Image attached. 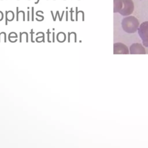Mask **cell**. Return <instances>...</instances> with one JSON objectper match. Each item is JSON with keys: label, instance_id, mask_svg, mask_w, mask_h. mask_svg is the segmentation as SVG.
Here are the masks:
<instances>
[{"label": "cell", "instance_id": "8992f818", "mask_svg": "<svg viewBox=\"0 0 148 148\" xmlns=\"http://www.w3.org/2000/svg\"><path fill=\"white\" fill-rule=\"evenodd\" d=\"M114 1V7H113V12L119 13L122 8L123 2L121 0H113Z\"/></svg>", "mask_w": 148, "mask_h": 148}, {"label": "cell", "instance_id": "52a82bcc", "mask_svg": "<svg viewBox=\"0 0 148 148\" xmlns=\"http://www.w3.org/2000/svg\"><path fill=\"white\" fill-rule=\"evenodd\" d=\"M14 13L12 11H6V25H7V21H12L14 18Z\"/></svg>", "mask_w": 148, "mask_h": 148}, {"label": "cell", "instance_id": "9a60e30c", "mask_svg": "<svg viewBox=\"0 0 148 148\" xmlns=\"http://www.w3.org/2000/svg\"><path fill=\"white\" fill-rule=\"evenodd\" d=\"M39 0H37L36 2H35V4H37V3L39 2Z\"/></svg>", "mask_w": 148, "mask_h": 148}, {"label": "cell", "instance_id": "5b68a950", "mask_svg": "<svg viewBox=\"0 0 148 148\" xmlns=\"http://www.w3.org/2000/svg\"><path fill=\"white\" fill-rule=\"evenodd\" d=\"M130 53L131 54H145L146 51L142 44L135 43L131 45L130 47Z\"/></svg>", "mask_w": 148, "mask_h": 148}, {"label": "cell", "instance_id": "8fae6325", "mask_svg": "<svg viewBox=\"0 0 148 148\" xmlns=\"http://www.w3.org/2000/svg\"><path fill=\"white\" fill-rule=\"evenodd\" d=\"M32 21H34V7H32Z\"/></svg>", "mask_w": 148, "mask_h": 148}, {"label": "cell", "instance_id": "277c9868", "mask_svg": "<svg viewBox=\"0 0 148 148\" xmlns=\"http://www.w3.org/2000/svg\"><path fill=\"white\" fill-rule=\"evenodd\" d=\"M114 54H128L130 53L128 47L123 43L117 42L113 45Z\"/></svg>", "mask_w": 148, "mask_h": 148}, {"label": "cell", "instance_id": "9c48e42d", "mask_svg": "<svg viewBox=\"0 0 148 148\" xmlns=\"http://www.w3.org/2000/svg\"><path fill=\"white\" fill-rule=\"evenodd\" d=\"M3 13H2L1 11H0V21L3 19Z\"/></svg>", "mask_w": 148, "mask_h": 148}, {"label": "cell", "instance_id": "7c38bea8", "mask_svg": "<svg viewBox=\"0 0 148 148\" xmlns=\"http://www.w3.org/2000/svg\"><path fill=\"white\" fill-rule=\"evenodd\" d=\"M71 20L73 21V19L72 18V8L71 9Z\"/></svg>", "mask_w": 148, "mask_h": 148}, {"label": "cell", "instance_id": "30bf717a", "mask_svg": "<svg viewBox=\"0 0 148 148\" xmlns=\"http://www.w3.org/2000/svg\"><path fill=\"white\" fill-rule=\"evenodd\" d=\"M16 10H17V21L18 20V7L16 8Z\"/></svg>", "mask_w": 148, "mask_h": 148}, {"label": "cell", "instance_id": "5bb4252c", "mask_svg": "<svg viewBox=\"0 0 148 148\" xmlns=\"http://www.w3.org/2000/svg\"><path fill=\"white\" fill-rule=\"evenodd\" d=\"M66 20L67 21V20H68V12L66 11Z\"/></svg>", "mask_w": 148, "mask_h": 148}, {"label": "cell", "instance_id": "ba28073f", "mask_svg": "<svg viewBox=\"0 0 148 148\" xmlns=\"http://www.w3.org/2000/svg\"><path fill=\"white\" fill-rule=\"evenodd\" d=\"M57 39L60 42H63L65 39V34L63 32H60L57 35Z\"/></svg>", "mask_w": 148, "mask_h": 148}, {"label": "cell", "instance_id": "3957f363", "mask_svg": "<svg viewBox=\"0 0 148 148\" xmlns=\"http://www.w3.org/2000/svg\"><path fill=\"white\" fill-rule=\"evenodd\" d=\"M123 2L122 8L119 12L122 16H129L134 11V5L132 0H121Z\"/></svg>", "mask_w": 148, "mask_h": 148}, {"label": "cell", "instance_id": "4fadbf2b", "mask_svg": "<svg viewBox=\"0 0 148 148\" xmlns=\"http://www.w3.org/2000/svg\"><path fill=\"white\" fill-rule=\"evenodd\" d=\"M27 13H28V21H29V11H28Z\"/></svg>", "mask_w": 148, "mask_h": 148}, {"label": "cell", "instance_id": "6da1fadb", "mask_svg": "<svg viewBox=\"0 0 148 148\" xmlns=\"http://www.w3.org/2000/svg\"><path fill=\"white\" fill-rule=\"evenodd\" d=\"M139 23L138 19L132 16L124 18L121 21V26L123 30L128 34L135 32L139 28Z\"/></svg>", "mask_w": 148, "mask_h": 148}, {"label": "cell", "instance_id": "7a4b0ae2", "mask_svg": "<svg viewBox=\"0 0 148 148\" xmlns=\"http://www.w3.org/2000/svg\"><path fill=\"white\" fill-rule=\"evenodd\" d=\"M138 29L143 46L148 47V21L143 22Z\"/></svg>", "mask_w": 148, "mask_h": 148}]
</instances>
